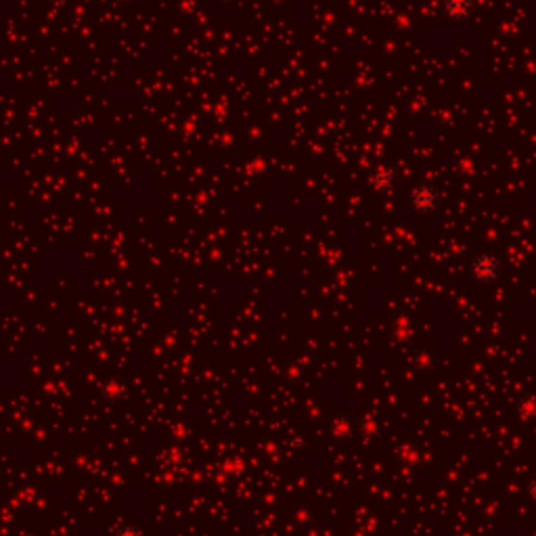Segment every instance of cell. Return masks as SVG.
Masks as SVG:
<instances>
[{
	"label": "cell",
	"mask_w": 536,
	"mask_h": 536,
	"mask_svg": "<svg viewBox=\"0 0 536 536\" xmlns=\"http://www.w3.org/2000/svg\"><path fill=\"white\" fill-rule=\"evenodd\" d=\"M440 191L434 186V184H428V182H423V184H419V186H415L413 191H411V195H409V205H411V210L413 212H417V214H434L436 210H438V205H440Z\"/></svg>",
	"instance_id": "6da1fadb"
},
{
	"label": "cell",
	"mask_w": 536,
	"mask_h": 536,
	"mask_svg": "<svg viewBox=\"0 0 536 536\" xmlns=\"http://www.w3.org/2000/svg\"><path fill=\"white\" fill-rule=\"evenodd\" d=\"M469 270H471L476 281H480V283H494L501 276V272H503V262L499 260V256L484 252V254H478L471 260Z\"/></svg>",
	"instance_id": "7a4b0ae2"
},
{
	"label": "cell",
	"mask_w": 536,
	"mask_h": 536,
	"mask_svg": "<svg viewBox=\"0 0 536 536\" xmlns=\"http://www.w3.org/2000/svg\"><path fill=\"white\" fill-rule=\"evenodd\" d=\"M398 184V177L392 166H379L371 174V186L377 193H392Z\"/></svg>",
	"instance_id": "3957f363"
},
{
	"label": "cell",
	"mask_w": 536,
	"mask_h": 536,
	"mask_svg": "<svg viewBox=\"0 0 536 536\" xmlns=\"http://www.w3.org/2000/svg\"><path fill=\"white\" fill-rule=\"evenodd\" d=\"M101 394L109 402H122L128 396V388H126V383L120 377H107L101 383Z\"/></svg>",
	"instance_id": "277c9868"
},
{
	"label": "cell",
	"mask_w": 536,
	"mask_h": 536,
	"mask_svg": "<svg viewBox=\"0 0 536 536\" xmlns=\"http://www.w3.org/2000/svg\"><path fill=\"white\" fill-rule=\"evenodd\" d=\"M442 6L450 19H465L473 11V0H442Z\"/></svg>",
	"instance_id": "5b68a950"
},
{
	"label": "cell",
	"mask_w": 536,
	"mask_h": 536,
	"mask_svg": "<svg viewBox=\"0 0 536 536\" xmlns=\"http://www.w3.org/2000/svg\"><path fill=\"white\" fill-rule=\"evenodd\" d=\"M518 415L522 421H536V396L535 394H526L520 398L518 402Z\"/></svg>",
	"instance_id": "8992f818"
},
{
	"label": "cell",
	"mask_w": 536,
	"mask_h": 536,
	"mask_svg": "<svg viewBox=\"0 0 536 536\" xmlns=\"http://www.w3.org/2000/svg\"><path fill=\"white\" fill-rule=\"evenodd\" d=\"M113 536H143V532L136 528V526H130V524H124V526H120Z\"/></svg>",
	"instance_id": "52a82bcc"
},
{
	"label": "cell",
	"mask_w": 536,
	"mask_h": 536,
	"mask_svg": "<svg viewBox=\"0 0 536 536\" xmlns=\"http://www.w3.org/2000/svg\"><path fill=\"white\" fill-rule=\"evenodd\" d=\"M526 492H528V497H530V499H532V501L536 503V476L532 478V480H530V482H528V488H526Z\"/></svg>",
	"instance_id": "ba28073f"
}]
</instances>
